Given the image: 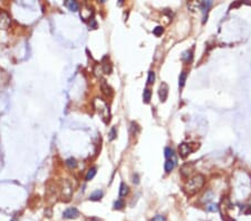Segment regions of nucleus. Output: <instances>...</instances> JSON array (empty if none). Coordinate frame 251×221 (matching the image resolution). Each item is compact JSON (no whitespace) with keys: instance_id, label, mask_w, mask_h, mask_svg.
Masks as SVG:
<instances>
[{"instance_id":"f257e3e1","label":"nucleus","mask_w":251,"mask_h":221,"mask_svg":"<svg viewBox=\"0 0 251 221\" xmlns=\"http://www.w3.org/2000/svg\"><path fill=\"white\" fill-rule=\"evenodd\" d=\"M205 183V176L203 174H195L193 178H191L189 181L187 182L185 187H184V191L187 192V196H193L196 192H199L203 188Z\"/></svg>"},{"instance_id":"f03ea898","label":"nucleus","mask_w":251,"mask_h":221,"mask_svg":"<svg viewBox=\"0 0 251 221\" xmlns=\"http://www.w3.org/2000/svg\"><path fill=\"white\" fill-rule=\"evenodd\" d=\"M94 107L97 110V113L99 114L105 123H108L110 120V107H108L107 103L102 99V98H95L94 99Z\"/></svg>"},{"instance_id":"7ed1b4c3","label":"nucleus","mask_w":251,"mask_h":221,"mask_svg":"<svg viewBox=\"0 0 251 221\" xmlns=\"http://www.w3.org/2000/svg\"><path fill=\"white\" fill-rule=\"evenodd\" d=\"M71 196H73V187L71 184L67 181L64 180L60 184V196L61 199L64 200L65 202H68L71 200Z\"/></svg>"},{"instance_id":"20e7f679","label":"nucleus","mask_w":251,"mask_h":221,"mask_svg":"<svg viewBox=\"0 0 251 221\" xmlns=\"http://www.w3.org/2000/svg\"><path fill=\"white\" fill-rule=\"evenodd\" d=\"M193 152V147L191 146V144L189 143H181L179 145V153H180V157L185 159L187 157H189L191 153Z\"/></svg>"},{"instance_id":"39448f33","label":"nucleus","mask_w":251,"mask_h":221,"mask_svg":"<svg viewBox=\"0 0 251 221\" xmlns=\"http://www.w3.org/2000/svg\"><path fill=\"white\" fill-rule=\"evenodd\" d=\"M11 22V18L8 12L1 11L0 12V29H8Z\"/></svg>"},{"instance_id":"423d86ee","label":"nucleus","mask_w":251,"mask_h":221,"mask_svg":"<svg viewBox=\"0 0 251 221\" xmlns=\"http://www.w3.org/2000/svg\"><path fill=\"white\" fill-rule=\"evenodd\" d=\"M78 215H79V211L76 208H68L63 213V217L65 219H76Z\"/></svg>"},{"instance_id":"0eeeda50","label":"nucleus","mask_w":251,"mask_h":221,"mask_svg":"<svg viewBox=\"0 0 251 221\" xmlns=\"http://www.w3.org/2000/svg\"><path fill=\"white\" fill-rule=\"evenodd\" d=\"M168 86L166 85V83H162L160 85V89H159V96L161 102H165L166 98H168Z\"/></svg>"},{"instance_id":"6e6552de","label":"nucleus","mask_w":251,"mask_h":221,"mask_svg":"<svg viewBox=\"0 0 251 221\" xmlns=\"http://www.w3.org/2000/svg\"><path fill=\"white\" fill-rule=\"evenodd\" d=\"M211 7H212V1H202V2L200 3V8H201L202 14H203V22H205V20H207L209 9H210Z\"/></svg>"},{"instance_id":"1a4fd4ad","label":"nucleus","mask_w":251,"mask_h":221,"mask_svg":"<svg viewBox=\"0 0 251 221\" xmlns=\"http://www.w3.org/2000/svg\"><path fill=\"white\" fill-rule=\"evenodd\" d=\"M101 88H102V92H103V94H104L105 96L110 97V96L113 95V89H112L110 86H108V84L106 83V80H104V79L102 80Z\"/></svg>"},{"instance_id":"9d476101","label":"nucleus","mask_w":251,"mask_h":221,"mask_svg":"<svg viewBox=\"0 0 251 221\" xmlns=\"http://www.w3.org/2000/svg\"><path fill=\"white\" fill-rule=\"evenodd\" d=\"M65 5H66V7H67L71 11H77V10L79 9V5H78L76 1H73V0H67V1L65 2Z\"/></svg>"},{"instance_id":"9b49d317","label":"nucleus","mask_w":251,"mask_h":221,"mask_svg":"<svg viewBox=\"0 0 251 221\" xmlns=\"http://www.w3.org/2000/svg\"><path fill=\"white\" fill-rule=\"evenodd\" d=\"M103 194L104 193H103L102 190H96L89 196V200H92V201H99L103 198Z\"/></svg>"},{"instance_id":"f8f14e48","label":"nucleus","mask_w":251,"mask_h":221,"mask_svg":"<svg viewBox=\"0 0 251 221\" xmlns=\"http://www.w3.org/2000/svg\"><path fill=\"white\" fill-rule=\"evenodd\" d=\"M175 168V161L174 160H166V162L164 163V170L165 172H171L172 170Z\"/></svg>"},{"instance_id":"ddd939ff","label":"nucleus","mask_w":251,"mask_h":221,"mask_svg":"<svg viewBox=\"0 0 251 221\" xmlns=\"http://www.w3.org/2000/svg\"><path fill=\"white\" fill-rule=\"evenodd\" d=\"M129 185L126 183H124V182H122L120 185V196H126L127 194H129Z\"/></svg>"},{"instance_id":"4468645a","label":"nucleus","mask_w":251,"mask_h":221,"mask_svg":"<svg viewBox=\"0 0 251 221\" xmlns=\"http://www.w3.org/2000/svg\"><path fill=\"white\" fill-rule=\"evenodd\" d=\"M193 58V52L192 50H185V52L182 54V59H183L185 63H191Z\"/></svg>"},{"instance_id":"2eb2a0df","label":"nucleus","mask_w":251,"mask_h":221,"mask_svg":"<svg viewBox=\"0 0 251 221\" xmlns=\"http://www.w3.org/2000/svg\"><path fill=\"white\" fill-rule=\"evenodd\" d=\"M151 96H152V91L150 88H145L143 92V102L145 104L150 103L151 101Z\"/></svg>"},{"instance_id":"dca6fc26","label":"nucleus","mask_w":251,"mask_h":221,"mask_svg":"<svg viewBox=\"0 0 251 221\" xmlns=\"http://www.w3.org/2000/svg\"><path fill=\"white\" fill-rule=\"evenodd\" d=\"M187 74L185 71H183L180 74V77H179V87H180V88H182L184 86V84L187 82Z\"/></svg>"},{"instance_id":"f3484780","label":"nucleus","mask_w":251,"mask_h":221,"mask_svg":"<svg viewBox=\"0 0 251 221\" xmlns=\"http://www.w3.org/2000/svg\"><path fill=\"white\" fill-rule=\"evenodd\" d=\"M96 172H97V169H96L95 166L92 168V169H89L88 172H87V174H86V176H85L86 181H91V180L96 175Z\"/></svg>"},{"instance_id":"a211bd4d","label":"nucleus","mask_w":251,"mask_h":221,"mask_svg":"<svg viewBox=\"0 0 251 221\" xmlns=\"http://www.w3.org/2000/svg\"><path fill=\"white\" fill-rule=\"evenodd\" d=\"M164 155H165V157L168 160H171V157H174V151H173V149H171V147H165Z\"/></svg>"},{"instance_id":"6ab92c4d","label":"nucleus","mask_w":251,"mask_h":221,"mask_svg":"<svg viewBox=\"0 0 251 221\" xmlns=\"http://www.w3.org/2000/svg\"><path fill=\"white\" fill-rule=\"evenodd\" d=\"M124 207H125V202H124L122 199H118L114 203V209H115V210H121V209H123Z\"/></svg>"},{"instance_id":"aec40b11","label":"nucleus","mask_w":251,"mask_h":221,"mask_svg":"<svg viewBox=\"0 0 251 221\" xmlns=\"http://www.w3.org/2000/svg\"><path fill=\"white\" fill-rule=\"evenodd\" d=\"M66 164H67V166H69L71 169H74V168H76L77 166L76 160L73 159V157H69V159L66 160Z\"/></svg>"},{"instance_id":"412c9836","label":"nucleus","mask_w":251,"mask_h":221,"mask_svg":"<svg viewBox=\"0 0 251 221\" xmlns=\"http://www.w3.org/2000/svg\"><path fill=\"white\" fill-rule=\"evenodd\" d=\"M117 138V129L115 126H113L110 131V141H114Z\"/></svg>"},{"instance_id":"4be33fe9","label":"nucleus","mask_w":251,"mask_h":221,"mask_svg":"<svg viewBox=\"0 0 251 221\" xmlns=\"http://www.w3.org/2000/svg\"><path fill=\"white\" fill-rule=\"evenodd\" d=\"M103 71H104L105 74H110V72H112V65L110 63H105L103 60Z\"/></svg>"},{"instance_id":"5701e85b","label":"nucleus","mask_w":251,"mask_h":221,"mask_svg":"<svg viewBox=\"0 0 251 221\" xmlns=\"http://www.w3.org/2000/svg\"><path fill=\"white\" fill-rule=\"evenodd\" d=\"M154 80H155V73L153 71H150L147 76V84H153Z\"/></svg>"},{"instance_id":"b1692460","label":"nucleus","mask_w":251,"mask_h":221,"mask_svg":"<svg viewBox=\"0 0 251 221\" xmlns=\"http://www.w3.org/2000/svg\"><path fill=\"white\" fill-rule=\"evenodd\" d=\"M163 31H164V29H163L162 26H157V27H155L153 29V34L155 35V36H161V35L163 34Z\"/></svg>"},{"instance_id":"393cba45","label":"nucleus","mask_w":251,"mask_h":221,"mask_svg":"<svg viewBox=\"0 0 251 221\" xmlns=\"http://www.w3.org/2000/svg\"><path fill=\"white\" fill-rule=\"evenodd\" d=\"M207 209H208L210 212H217L219 210V206L218 204H214V203H210L207 206Z\"/></svg>"},{"instance_id":"a878e982","label":"nucleus","mask_w":251,"mask_h":221,"mask_svg":"<svg viewBox=\"0 0 251 221\" xmlns=\"http://www.w3.org/2000/svg\"><path fill=\"white\" fill-rule=\"evenodd\" d=\"M151 221H166V219H165V217L164 215H155L153 219Z\"/></svg>"},{"instance_id":"bb28decb","label":"nucleus","mask_w":251,"mask_h":221,"mask_svg":"<svg viewBox=\"0 0 251 221\" xmlns=\"http://www.w3.org/2000/svg\"><path fill=\"white\" fill-rule=\"evenodd\" d=\"M89 27L92 28V29H95V28L97 27V24H96L95 19H94V18L91 19V21H89Z\"/></svg>"}]
</instances>
